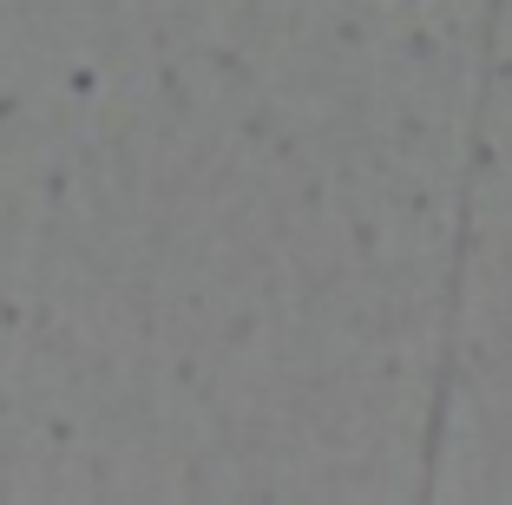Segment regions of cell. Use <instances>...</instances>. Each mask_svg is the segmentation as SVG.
Returning a JSON list of instances; mask_svg holds the SVG:
<instances>
[]
</instances>
